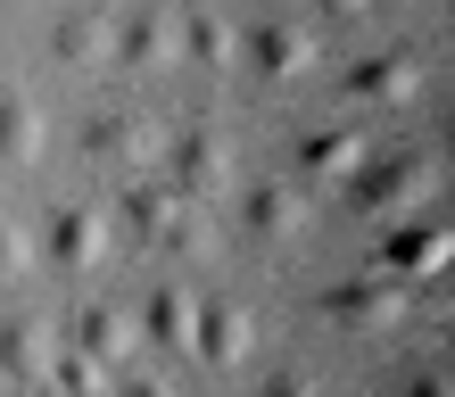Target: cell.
Returning a JSON list of instances; mask_svg holds the SVG:
<instances>
[{
    "label": "cell",
    "instance_id": "cell-1",
    "mask_svg": "<svg viewBox=\"0 0 455 397\" xmlns=\"http://www.w3.org/2000/svg\"><path fill=\"white\" fill-rule=\"evenodd\" d=\"M124 224H132V241H141V249H166V257H207V249H216V224H207V207H199V199H182L174 182H149V174H132V191H124Z\"/></svg>",
    "mask_w": 455,
    "mask_h": 397
},
{
    "label": "cell",
    "instance_id": "cell-2",
    "mask_svg": "<svg viewBox=\"0 0 455 397\" xmlns=\"http://www.w3.org/2000/svg\"><path fill=\"white\" fill-rule=\"evenodd\" d=\"M439 191V149L431 141H406V149H381L364 157L356 182H347V199H356V216H406Z\"/></svg>",
    "mask_w": 455,
    "mask_h": 397
},
{
    "label": "cell",
    "instance_id": "cell-3",
    "mask_svg": "<svg viewBox=\"0 0 455 397\" xmlns=\"http://www.w3.org/2000/svg\"><path fill=\"white\" fill-rule=\"evenodd\" d=\"M323 314L339 331H397L414 314V282L406 274H356V282H339V290H323Z\"/></svg>",
    "mask_w": 455,
    "mask_h": 397
},
{
    "label": "cell",
    "instance_id": "cell-4",
    "mask_svg": "<svg viewBox=\"0 0 455 397\" xmlns=\"http://www.w3.org/2000/svg\"><path fill=\"white\" fill-rule=\"evenodd\" d=\"M84 149L100 157V166H124V174H157L166 166V132H157V116H141V108H100L84 124Z\"/></svg>",
    "mask_w": 455,
    "mask_h": 397
},
{
    "label": "cell",
    "instance_id": "cell-5",
    "mask_svg": "<svg viewBox=\"0 0 455 397\" xmlns=\"http://www.w3.org/2000/svg\"><path fill=\"white\" fill-rule=\"evenodd\" d=\"M166 174L182 199H216V191H232V141L207 116L182 124V141H166Z\"/></svg>",
    "mask_w": 455,
    "mask_h": 397
},
{
    "label": "cell",
    "instance_id": "cell-6",
    "mask_svg": "<svg viewBox=\"0 0 455 397\" xmlns=\"http://www.w3.org/2000/svg\"><path fill=\"white\" fill-rule=\"evenodd\" d=\"M240 59H249L265 83H299V75H315V59H323V42H315V25H290V17H265L240 34Z\"/></svg>",
    "mask_w": 455,
    "mask_h": 397
},
{
    "label": "cell",
    "instance_id": "cell-7",
    "mask_svg": "<svg viewBox=\"0 0 455 397\" xmlns=\"http://www.w3.org/2000/svg\"><path fill=\"white\" fill-rule=\"evenodd\" d=\"M108 216H100V207H50V224H42V257L59 265V274H100V265H108Z\"/></svg>",
    "mask_w": 455,
    "mask_h": 397
},
{
    "label": "cell",
    "instance_id": "cell-8",
    "mask_svg": "<svg viewBox=\"0 0 455 397\" xmlns=\"http://www.w3.org/2000/svg\"><path fill=\"white\" fill-rule=\"evenodd\" d=\"M191 356H207L216 373H240V364L257 356V314L240 298H199L191 314Z\"/></svg>",
    "mask_w": 455,
    "mask_h": 397
},
{
    "label": "cell",
    "instance_id": "cell-9",
    "mask_svg": "<svg viewBox=\"0 0 455 397\" xmlns=\"http://www.w3.org/2000/svg\"><path fill=\"white\" fill-rule=\"evenodd\" d=\"M339 91L356 99V108H414L422 59H414V50H372V59H356V67L339 75Z\"/></svg>",
    "mask_w": 455,
    "mask_h": 397
},
{
    "label": "cell",
    "instance_id": "cell-10",
    "mask_svg": "<svg viewBox=\"0 0 455 397\" xmlns=\"http://www.w3.org/2000/svg\"><path fill=\"white\" fill-rule=\"evenodd\" d=\"M174 59H182L174 9H141V17H124V25H116V50H108V67H116V75H166Z\"/></svg>",
    "mask_w": 455,
    "mask_h": 397
},
{
    "label": "cell",
    "instance_id": "cell-11",
    "mask_svg": "<svg viewBox=\"0 0 455 397\" xmlns=\"http://www.w3.org/2000/svg\"><path fill=\"white\" fill-rule=\"evenodd\" d=\"M364 157H372V141H364L356 124H315V132H299V174L323 182V191H347Z\"/></svg>",
    "mask_w": 455,
    "mask_h": 397
},
{
    "label": "cell",
    "instance_id": "cell-12",
    "mask_svg": "<svg viewBox=\"0 0 455 397\" xmlns=\"http://www.w3.org/2000/svg\"><path fill=\"white\" fill-rule=\"evenodd\" d=\"M50 356H59V331H50L42 314H9V323H0V373H9L17 389H42Z\"/></svg>",
    "mask_w": 455,
    "mask_h": 397
},
{
    "label": "cell",
    "instance_id": "cell-13",
    "mask_svg": "<svg viewBox=\"0 0 455 397\" xmlns=\"http://www.w3.org/2000/svg\"><path fill=\"white\" fill-rule=\"evenodd\" d=\"M50 50H59L75 75L108 67V50H116V17H108V9H67L59 25H50Z\"/></svg>",
    "mask_w": 455,
    "mask_h": 397
},
{
    "label": "cell",
    "instance_id": "cell-14",
    "mask_svg": "<svg viewBox=\"0 0 455 397\" xmlns=\"http://www.w3.org/2000/svg\"><path fill=\"white\" fill-rule=\"evenodd\" d=\"M75 339H84L100 364H124V356L149 348V339H141V314H132V306H108V298H92L84 314H75Z\"/></svg>",
    "mask_w": 455,
    "mask_h": 397
},
{
    "label": "cell",
    "instance_id": "cell-15",
    "mask_svg": "<svg viewBox=\"0 0 455 397\" xmlns=\"http://www.w3.org/2000/svg\"><path fill=\"white\" fill-rule=\"evenodd\" d=\"M174 34H182V59H191V67H207V75H232V67H240V25L216 9V0H207V9H191Z\"/></svg>",
    "mask_w": 455,
    "mask_h": 397
},
{
    "label": "cell",
    "instance_id": "cell-16",
    "mask_svg": "<svg viewBox=\"0 0 455 397\" xmlns=\"http://www.w3.org/2000/svg\"><path fill=\"white\" fill-rule=\"evenodd\" d=\"M240 224H249V241H299L307 232V199L290 191V182H249Z\"/></svg>",
    "mask_w": 455,
    "mask_h": 397
},
{
    "label": "cell",
    "instance_id": "cell-17",
    "mask_svg": "<svg viewBox=\"0 0 455 397\" xmlns=\"http://www.w3.org/2000/svg\"><path fill=\"white\" fill-rule=\"evenodd\" d=\"M42 141H50L42 99L9 83V91H0V157H9V166H34V157H42Z\"/></svg>",
    "mask_w": 455,
    "mask_h": 397
},
{
    "label": "cell",
    "instance_id": "cell-18",
    "mask_svg": "<svg viewBox=\"0 0 455 397\" xmlns=\"http://www.w3.org/2000/svg\"><path fill=\"white\" fill-rule=\"evenodd\" d=\"M447 257H455V241H447V224H397L389 232V249H381V265L389 274H447Z\"/></svg>",
    "mask_w": 455,
    "mask_h": 397
},
{
    "label": "cell",
    "instance_id": "cell-19",
    "mask_svg": "<svg viewBox=\"0 0 455 397\" xmlns=\"http://www.w3.org/2000/svg\"><path fill=\"white\" fill-rule=\"evenodd\" d=\"M191 314H199L191 290H182V282H157V290H149V306H141V331H149L166 356H191Z\"/></svg>",
    "mask_w": 455,
    "mask_h": 397
},
{
    "label": "cell",
    "instance_id": "cell-20",
    "mask_svg": "<svg viewBox=\"0 0 455 397\" xmlns=\"http://www.w3.org/2000/svg\"><path fill=\"white\" fill-rule=\"evenodd\" d=\"M50 389H75V397H100V389H108V364H100V356L84 348V339H75L67 356H50Z\"/></svg>",
    "mask_w": 455,
    "mask_h": 397
},
{
    "label": "cell",
    "instance_id": "cell-21",
    "mask_svg": "<svg viewBox=\"0 0 455 397\" xmlns=\"http://www.w3.org/2000/svg\"><path fill=\"white\" fill-rule=\"evenodd\" d=\"M34 265H42V241L9 216V207H0V282H25Z\"/></svg>",
    "mask_w": 455,
    "mask_h": 397
},
{
    "label": "cell",
    "instance_id": "cell-22",
    "mask_svg": "<svg viewBox=\"0 0 455 397\" xmlns=\"http://www.w3.org/2000/svg\"><path fill=\"white\" fill-rule=\"evenodd\" d=\"M265 389H274V397H315V389H323V381H315V373H299V364H282V373H274V381H265Z\"/></svg>",
    "mask_w": 455,
    "mask_h": 397
},
{
    "label": "cell",
    "instance_id": "cell-23",
    "mask_svg": "<svg viewBox=\"0 0 455 397\" xmlns=\"http://www.w3.org/2000/svg\"><path fill=\"white\" fill-rule=\"evenodd\" d=\"M315 9H331V17H372L381 0H315Z\"/></svg>",
    "mask_w": 455,
    "mask_h": 397
},
{
    "label": "cell",
    "instance_id": "cell-24",
    "mask_svg": "<svg viewBox=\"0 0 455 397\" xmlns=\"http://www.w3.org/2000/svg\"><path fill=\"white\" fill-rule=\"evenodd\" d=\"M216 9H232V0H216Z\"/></svg>",
    "mask_w": 455,
    "mask_h": 397
}]
</instances>
